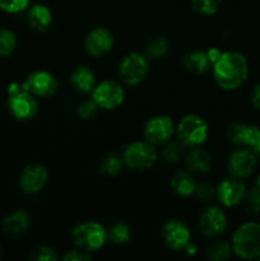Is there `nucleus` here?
<instances>
[{"instance_id":"1","label":"nucleus","mask_w":260,"mask_h":261,"mask_svg":"<svg viewBox=\"0 0 260 261\" xmlns=\"http://www.w3.org/2000/svg\"><path fill=\"white\" fill-rule=\"evenodd\" d=\"M216 83L224 91H233L245 83L249 75V64L242 54L236 51L222 53L212 66Z\"/></svg>"},{"instance_id":"2","label":"nucleus","mask_w":260,"mask_h":261,"mask_svg":"<svg viewBox=\"0 0 260 261\" xmlns=\"http://www.w3.org/2000/svg\"><path fill=\"white\" fill-rule=\"evenodd\" d=\"M233 254L245 260L260 259V223L241 224L232 236Z\"/></svg>"},{"instance_id":"3","label":"nucleus","mask_w":260,"mask_h":261,"mask_svg":"<svg viewBox=\"0 0 260 261\" xmlns=\"http://www.w3.org/2000/svg\"><path fill=\"white\" fill-rule=\"evenodd\" d=\"M74 246L87 252H94L107 241V229L97 222H82L71 231Z\"/></svg>"},{"instance_id":"4","label":"nucleus","mask_w":260,"mask_h":261,"mask_svg":"<svg viewBox=\"0 0 260 261\" xmlns=\"http://www.w3.org/2000/svg\"><path fill=\"white\" fill-rule=\"evenodd\" d=\"M178 140L188 148L200 147L208 138V124L195 114L185 115L176 126Z\"/></svg>"},{"instance_id":"5","label":"nucleus","mask_w":260,"mask_h":261,"mask_svg":"<svg viewBox=\"0 0 260 261\" xmlns=\"http://www.w3.org/2000/svg\"><path fill=\"white\" fill-rule=\"evenodd\" d=\"M158 153L154 145L144 142H133L127 145L122 153V161L126 167L134 171H145L155 165Z\"/></svg>"},{"instance_id":"6","label":"nucleus","mask_w":260,"mask_h":261,"mask_svg":"<svg viewBox=\"0 0 260 261\" xmlns=\"http://www.w3.org/2000/svg\"><path fill=\"white\" fill-rule=\"evenodd\" d=\"M148 73V60L139 53H130L119 64V75L127 86H137L144 81Z\"/></svg>"},{"instance_id":"7","label":"nucleus","mask_w":260,"mask_h":261,"mask_svg":"<svg viewBox=\"0 0 260 261\" xmlns=\"http://www.w3.org/2000/svg\"><path fill=\"white\" fill-rule=\"evenodd\" d=\"M92 93V99L96 102L98 109L115 110L124 102V88L117 82L103 81L96 84Z\"/></svg>"},{"instance_id":"8","label":"nucleus","mask_w":260,"mask_h":261,"mask_svg":"<svg viewBox=\"0 0 260 261\" xmlns=\"http://www.w3.org/2000/svg\"><path fill=\"white\" fill-rule=\"evenodd\" d=\"M257 158L259 155L252 148L240 147L239 149L233 150L229 154L228 161H227V170L229 175L235 177H249L256 168Z\"/></svg>"},{"instance_id":"9","label":"nucleus","mask_w":260,"mask_h":261,"mask_svg":"<svg viewBox=\"0 0 260 261\" xmlns=\"http://www.w3.org/2000/svg\"><path fill=\"white\" fill-rule=\"evenodd\" d=\"M175 130V124L170 116L158 115L145 122L143 135H144V139L150 144H166L171 140Z\"/></svg>"},{"instance_id":"10","label":"nucleus","mask_w":260,"mask_h":261,"mask_svg":"<svg viewBox=\"0 0 260 261\" xmlns=\"http://www.w3.org/2000/svg\"><path fill=\"white\" fill-rule=\"evenodd\" d=\"M161 237L167 249L180 251L190 242V231L181 219H168L162 226Z\"/></svg>"},{"instance_id":"11","label":"nucleus","mask_w":260,"mask_h":261,"mask_svg":"<svg viewBox=\"0 0 260 261\" xmlns=\"http://www.w3.org/2000/svg\"><path fill=\"white\" fill-rule=\"evenodd\" d=\"M227 228V217L218 206H208L199 217V229L208 239H218Z\"/></svg>"},{"instance_id":"12","label":"nucleus","mask_w":260,"mask_h":261,"mask_svg":"<svg viewBox=\"0 0 260 261\" xmlns=\"http://www.w3.org/2000/svg\"><path fill=\"white\" fill-rule=\"evenodd\" d=\"M8 109L13 117L20 121H25V120L33 119L37 115L38 105L32 93L22 89L17 93L9 94Z\"/></svg>"},{"instance_id":"13","label":"nucleus","mask_w":260,"mask_h":261,"mask_svg":"<svg viewBox=\"0 0 260 261\" xmlns=\"http://www.w3.org/2000/svg\"><path fill=\"white\" fill-rule=\"evenodd\" d=\"M216 189L217 199L226 208H233L242 203V199L246 193V186L242 182L241 178L231 175L223 178Z\"/></svg>"},{"instance_id":"14","label":"nucleus","mask_w":260,"mask_h":261,"mask_svg":"<svg viewBox=\"0 0 260 261\" xmlns=\"http://www.w3.org/2000/svg\"><path fill=\"white\" fill-rule=\"evenodd\" d=\"M48 180V173L45 166L32 163L24 167L19 176V188L20 190L28 195H33L42 190L46 186Z\"/></svg>"},{"instance_id":"15","label":"nucleus","mask_w":260,"mask_h":261,"mask_svg":"<svg viewBox=\"0 0 260 261\" xmlns=\"http://www.w3.org/2000/svg\"><path fill=\"white\" fill-rule=\"evenodd\" d=\"M25 91L35 97H50L58 89V81L51 73L46 70H37L31 73L23 83Z\"/></svg>"},{"instance_id":"16","label":"nucleus","mask_w":260,"mask_h":261,"mask_svg":"<svg viewBox=\"0 0 260 261\" xmlns=\"http://www.w3.org/2000/svg\"><path fill=\"white\" fill-rule=\"evenodd\" d=\"M114 46L112 33L105 27H97L87 35L84 40V48L88 55L99 58L109 53Z\"/></svg>"},{"instance_id":"17","label":"nucleus","mask_w":260,"mask_h":261,"mask_svg":"<svg viewBox=\"0 0 260 261\" xmlns=\"http://www.w3.org/2000/svg\"><path fill=\"white\" fill-rule=\"evenodd\" d=\"M260 137V127L256 125L235 122L227 129V138L237 147L254 148Z\"/></svg>"},{"instance_id":"18","label":"nucleus","mask_w":260,"mask_h":261,"mask_svg":"<svg viewBox=\"0 0 260 261\" xmlns=\"http://www.w3.org/2000/svg\"><path fill=\"white\" fill-rule=\"evenodd\" d=\"M31 226V217L23 209L12 212L4 218L2 223V229L4 234L9 237H22L27 233Z\"/></svg>"},{"instance_id":"19","label":"nucleus","mask_w":260,"mask_h":261,"mask_svg":"<svg viewBox=\"0 0 260 261\" xmlns=\"http://www.w3.org/2000/svg\"><path fill=\"white\" fill-rule=\"evenodd\" d=\"M27 20L32 30L37 31V32H45L53 22V13L46 4L36 3L28 8Z\"/></svg>"},{"instance_id":"20","label":"nucleus","mask_w":260,"mask_h":261,"mask_svg":"<svg viewBox=\"0 0 260 261\" xmlns=\"http://www.w3.org/2000/svg\"><path fill=\"white\" fill-rule=\"evenodd\" d=\"M70 83L73 88L79 93H91L96 86V78L94 74L88 66L81 65L76 66L70 74Z\"/></svg>"},{"instance_id":"21","label":"nucleus","mask_w":260,"mask_h":261,"mask_svg":"<svg viewBox=\"0 0 260 261\" xmlns=\"http://www.w3.org/2000/svg\"><path fill=\"white\" fill-rule=\"evenodd\" d=\"M186 166L190 172L206 173L212 170V157L200 147L193 148L186 155Z\"/></svg>"},{"instance_id":"22","label":"nucleus","mask_w":260,"mask_h":261,"mask_svg":"<svg viewBox=\"0 0 260 261\" xmlns=\"http://www.w3.org/2000/svg\"><path fill=\"white\" fill-rule=\"evenodd\" d=\"M183 64L186 70L194 74L206 73L212 66L206 51L201 50H194L186 54L183 59Z\"/></svg>"},{"instance_id":"23","label":"nucleus","mask_w":260,"mask_h":261,"mask_svg":"<svg viewBox=\"0 0 260 261\" xmlns=\"http://www.w3.org/2000/svg\"><path fill=\"white\" fill-rule=\"evenodd\" d=\"M171 189L178 196H190L195 193L196 181L190 172L180 171L171 180Z\"/></svg>"},{"instance_id":"24","label":"nucleus","mask_w":260,"mask_h":261,"mask_svg":"<svg viewBox=\"0 0 260 261\" xmlns=\"http://www.w3.org/2000/svg\"><path fill=\"white\" fill-rule=\"evenodd\" d=\"M132 239V229L124 222H116L107 231V241L114 245H125Z\"/></svg>"},{"instance_id":"25","label":"nucleus","mask_w":260,"mask_h":261,"mask_svg":"<svg viewBox=\"0 0 260 261\" xmlns=\"http://www.w3.org/2000/svg\"><path fill=\"white\" fill-rule=\"evenodd\" d=\"M122 165H124L122 157L111 153V154H107L101 161V163H99V172L112 177V176H116L121 172Z\"/></svg>"},{"instance_id":"26","label":"nucleus","mask_w":260,"mask_h":261,"mask_svg":"<svg viewBox=\"0 0 260 261\" xmlns=\"http://www.w3.org/2000/svg\"><path fill=\"white\" fill-rule=\"evenodd\" d=\"M168 46L170 43H168L167 38L161 37V36L152 38L145 46V56L149 59H154V60L163 58L167 54Z\"/></svg>"},{"instance_id":"27","label":"nucleus","mask_w":260,"mask_h":261,"mask_svg":"<svg viewBox=\"0 0 260 261\" xmlns=\"http://www.w3.org/2000/svg\"><path fill=\"white\" fill-rule=\"evenodd\" d=\"M233 254V249L229 242H216L206 250V257L214 261H226Z\"/></svg>"},{"instance_id":"28","label":"nucleus","mask_w":260,"mask_h":261,"mask_svg":"<svg viewBox=\"0 0 260 261\" xmlns=\"http://www.w3.org/2000/svg\"><path fill=\"white\" fill-rule=\"evenodd\" d=\"M185 145L178 142H167L162 150V158L167 163H177L185 154Z\"/></svg>"},{"instance_id":"29","label":"nucleus","mask_w":260,"mask_h":261,"mask_svg":"<svg viewBox=\"0 0 260 261\" xmlns=\"http://www.w3.org/2000/svg\"><path fill=\"white\" fill-rule=\"evenodd\" d=\"M245 209L251 216H257L260 214V188L255 186V188L249 189L245 193L244 199H242Z\"/></svg>"},{"instance_id":"30","label":"nucleus","mask_w":260,"mask_h":261,"mask_svg":"<svg viewBox=\"0 0 260 261\" xmlns=\"http://www.w3.org/2000/svg\"><path fill=\"white\" fill-rule=\"evenodd\" d=\"M17 47V37L14 32L7 28H0V56L5 58L14 53Z\"/></svg>"},{"instance_id":"31","label":"nucleus","mask_w":260,"mask_h":261,"mask_svg":"<svg viewBox=\"0 0 260 261\" xmlns=\"http://www.w3.org/2000/svg\"><path fill=\"white\" fill-rule=\"evenodd\" d=\"M190 3L194 12L209 17L218 12L222 0H190Z\"/></svg>"},{"instance_id":"32","label":"nucleus","mask_w":260,"mask_h":261,"mask_svg":"<svg viewBox=\"0 0 260 261\" xmlns=\"http://www.w3.org/2000/svg\"><path fill=\"white\" fill-rule=\"evenodd\" d=\"M97 110H98V106H97L93 99H83L76 106V115L79 116V119L86 121V120H91L96 116Z\"/></svg>"},{"instance_id":"33","label":"nucleus","mask_w":260,"mask_h":261,"mask_svg":"<svg viewBox=\"0 0 260 261\" xmlns=\"http://www.w3.org/2000/svg\"><path fill=\"white\" fill-rule=\"evenodd\" d=\"M31 0H0V9L9 14H18L30 7Z\"/></svg>"},{"instance_id":"34","label":"nucleus","mask_w":260,"mask_h":261,"mask_svg":"<svg viewBox=\"0 0 260 261\" xmlns=\"http://www.w3.org/2000/svg\"><path fill=\"white\" fill-rule=\"evenodd\" d=\"M194 194H195L199 200L205 201L206 203V201H211L214 198H217V189L205 182L199 184V185L196 184V189Z\"/></svg>"},{"instance_id":"35","label":"nucleus","mask_w":260,"mask_h":261,"mask_svg":"<svg viewBox=\"0 0 260 261\" xmlns=\"http://www.w3.org/2000/svg\"><path fill=\"white\" fill-rule=\"evenodd\" d=\"M31 260L33 261H54L58 260V255L51 247L40 246L36 247L31 254Z\"/></svg>"},{"instance_id":"36","label":"nucleus","mask_w":260,"mask_h":261,"mask_svg":"<svg viewBox=\"0 0 260 261\" xmlns=\"http://www.w3.org/2000/svg\"><path fill=\"white\" fill-rule=\"evenodd\" d=\"M91 259V252H87L84 250L78 249V247H75L74 250H70V251H68L63 256L64 261H86Z\"/></svg>"},{"instance_id":"37","label":"nucleus","mask_w":260,"mask_h":261,"mask_svg":"<svg viewBox=\"0 0 260 261\" xmlns=\"http://www.w3.org/2000/svg\"><path fill=\"white\" fill-rule=\"evenodd\" d=\"M251 103L255 109L260 111V82L254 87L251 92Z\"/></svg>"},{"instance_id":"38","label":"nucleus","mask_w":260,"mask_h":261,"mask_svg":"<svg viewBox=\"0 0 260 261\" xmlns=\"http://www.w3.org/2000/svg\"><path fill=\"white\" fill-rule=\"evenodd\" d=\"M206 55H208L209 61H211L212 66H213V64L216 63V61L219 59V56L222 55V51L219 50V48H217V47H212V48H209L208 51H206Z\"/></svg>"},{"instance_id":"39","label":"nucleus","mask_w":260,"mask_h":261,"mask_svg":"<svg viewBox=\"0 0 260 261\" xmlns=\"http://www.w3.org/2000/svg\"><path fill=\"white\" fill-rule=\"evenodd\" d=\"M184 250H185L186 254H188L189 256H194V255L198 252V247H196V245L193 244V242H189V244L184 247Z\"/></svg>"},{"instance_id":"40","label":"nucleus","mask_w":260,"mask_h":261,"mask_svg":"<svg viewBox=\"0 0 260 261\" xmlns=\"http://www.w3.org/2000/svg\"><path fill=\"white\" fill-rule=\"evenodd\" d=\"M252 149H254L255 152H256V154L260 157V137H259V139H257L256 144H255V147L252 148Z\"/></svg>"},{"instance_id":"41","label":"nucleus","mask_w":260,"mask_h":261,"mask_svg":"<svg viewBox=\"0 0 260 261\" xmlns=\"http://www.w3.org/2000/svg\"><path fill=\"white\" fill-rule=\"evenodd\" d=\"M256 185L259 186L260 188V173H259V176H257V181H256Z\"/></svg>"},{"instance_id":"42","label":"nucleus","mask_w":260,"mask_h":261,"mask_svg":"<svg viewBox=\"0 0 260 261\" xmlns=\"http://www.w3.org/2000/svg\"><path fill=\"white\" fill-rule=\"evenodd\" d=\"M0 256H2V249H0Z\"/></svg>"}]
</instances>
